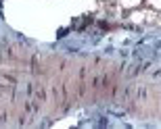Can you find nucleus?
Wrapping results in <instances>:
<instances>
[{
	"mask_svg": "<svg viewBox=\"0 0 161 129\" xmlns=\"http://www.w3.org/2000/svg\"><path fill=\"white\" fill-rule=\"evenodd\" d=\"M149 4H151V6H155V8H159V11H161V0H149Z\"/></svg>",
	"mask_w": 161,
	"mask_h": 129,
	"instance_id": "nucleus-2",
	"label": "nucleus"
},
{
	"mask_svg": "<svg viewBox=\"0 0 161 129\" xmlns=\"http://www.w3.org/2000/svg\"><path fill=\"white\" fill-rule=\"evenodd\" d=\"M138 2H140V0H119V4L121 6H128V8H130V6H136Z\"/></svg>",
	"mask_w": 161,
	"mask_h": 129,
	"instance_id": "nucleus-1",
	"label": "nucleus"
}]
</instances>
